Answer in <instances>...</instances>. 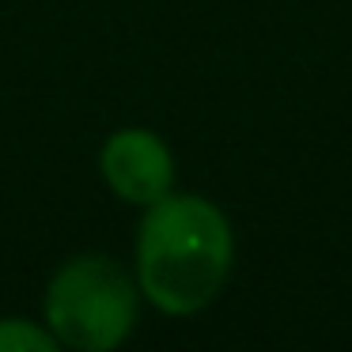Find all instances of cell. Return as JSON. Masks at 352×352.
Masks as SVG:
<instances>
[{"instance_id": "1", "label": "cell", "mask_w": 352, "mask_h": 352, "mask_svg": "<svg viewBox=\"0 0 352 352\" xmlns=\"http://www.w3.org/2000/svg\"><path fill=\"white\" fill-rule=\"evenodd\" d=\"M235 239L223 212L205 197L167 193L148 205L137 239L140 292L167 314L208 307L228 284Z\"/></svg>"}, {"instance_id": "2", "label": "cell", "mask_w": 352, "mask_h": 352, "mask_svg": "<svg viewBox=\"0 0 352 352\" xmlns=\"http://www.w3.org/2000/svg\"><path fill=\"white\" fill-rule=\"evenodd\" d=\"M137 322V284L107 254L65 261L46 288V329L57 344L107 352L129 337Z\"/></svg>"}, {"instance_id": "3", "label": "cell", "mask_w": 352, "mask_h": 352, "mask_svg": "<svg viewBox=\"0 0 352 352\" xmlns=\"http://www.w3.org/2000/svg\"><path fill=\"white\" fill-rule=\"evenodd\" d=\"M99 167L107 186L129 205H155L170 193L175 182V160L167 144L148 129H118L102 144Z\"/></svg>"}, {"instance_id": "4", "label": "cell", "mask_w": 352, "mask_h": 352, "mask_svg": "<svg viewBox=\"0 0 352 352\" xmlns=\"http://www.w3.org/2000/svg\"><path fill=\"white\" fill-rule=\"evenodd\" d=\"M57 349V337L38 329L23 318H0V352H50Z\"/></svg>"}]
</instances>
